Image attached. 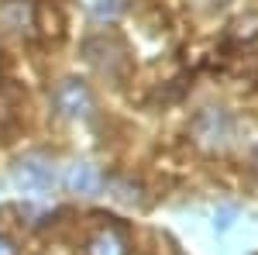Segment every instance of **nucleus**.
<instances>
[{
	"label": "nucleus",
	"mask_w": 258,
	"mask_h": 255,
	"mask_svg": "<svg viewBox=\"0 0 258 255\" xmlns=\"http://www.w3.org/2000/svg\"><path fill=\"white\" fill-rule=\"evenodd\" d=\"M234 131H238L234 118L227 111H220V107H207L193 121V135H197V141L203 148H227L234 141Z\"/></svg>",
	"instance_id": "1"
},
{
	"label": "nucleus",
	"mask_w": 258,
	"mask_h": 255,
	"mask_svg": "<svg viewBox=\"0 0 258 255\" xmlns=\"http://www.w3.org/2000/svg\"><path fill=\"white\" fill-rule=\"evenodd\" d=\"M55 107H59L62 118L86 121L93 114V93H90V86L80 83V79H62L59 86H55Z\"/></svg>",
	"instance_id": "2"
},
{
	"label": "nucleus",
	"mask_w": 258,
	"mask_h": 255,
	"mask_svg": "<svg viewBox=\"0 0 258 255\" xmlns=\"http://www.w3.org/2000/svg\"><path fill=\"white\" fill-rule=\"evenodd\" d=\"M14 183L24 193H48L55 186V166L41 156H28L14 166Z\"/></svg>",
	"instance_id": "3"
},
{
	"label": "nucleus",
	"mask_w": 258,
	"mask_h": 255,
	"mask_svg": "<svg viewBox=\"0 0 258 255\" xmlns=\"http://www.w3.org/2000/svg\"><path fill=\"white\" fill-rule=\"evenodd\" d=\"M66 186H69V193L93 196V193L103 190V176H100L97 166H90V162H76V166L66 169Z\"/></svg>",
	"instance_id": "4"
},
{
	"label": "nucleus",
	"mask_w": 258,
	"mask_h": 255,
	"mask_svg": "<svg viewBox=\"0 0 258 255\" xmlns=\"http://www.w3.org/2000/svg\"><path fill=\"white\" fill-rule=\"evenodd\" d=\"M90 255H124V238L117 231H100L90 241Z\"/></svg>",
	"instance_id": "5"
},
{
	"label": "nucleus",
	"mask_w": 258,
	"mask_h": 255,
	"mask_svg": "<svg viewBox=\"0 0 258 255\" xmlns=\"http://www.w3.org/2000/svg\"><path fill=\"white\" fill-rule=\"evenodd\" d=\"M97 21H117L127 11V0H86Z\"/></svg>",
	"instance_id": "6"
},
{
	"label": "nucleus",
	"mask_w": 258,
	"mask_h": 255,
	"mask_svg": "<svg viewBox=\"0 0 258 255\" xmlns=\"http://www.w3.org/2000/svg\"><path fill=\"white\" fill-rule=\"evenodd\" d=\"M0 255H18V248H14L7 238H0Z\"/></svg>",
	"instance_id": "7"
},
{
	"label": "nucleus",
	"mask_w": 258,
	"mask_h": 255,
	"mask_svg": "<svg viewBox=\"0 0 258 255\" xmlns=\"http://www.w3.org/2000/svg\"><path fill=\"white\" fill-rule=\"evenodd\" d=\"M255 166H258V152H255Z\"/></svg>",
	"instance_id": "8"
}]
</instances>
